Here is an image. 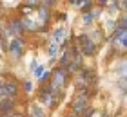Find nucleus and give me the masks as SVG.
I'll use <instances>...</instances> for the list:
<instances>
[{
	"label": "nucleus",
	"mask_w": 127,
	"mask_h": 117,
	"mask_svg": "<svg viewBox=\"0 0 127 117\" xmlns=\"http://www.w3.org/2000/svg\"><path fill=\"white\" fill-rule=\"evenodd\" d=\"M67 117H74V115H67Z\"/></svg>",
	"instance_id": "obj_10"
},
{
	"label": "nucleus",
	"mask_w": 127,
	"mask_h": 117,
	"mask_svg": "<svg viewBox=\"0 0 127 117\" xmlns=\"http://www.w3.org/2000/svg\"><path fill=\"white\" fill-rule=\"evenodd\" d=\"M84 22L85 23H91V22H93V15H84Z\"/></svg>",
	"instance_id": "obj_9"
},
{
	"label": "nucleus",
	"mask_w": 127,
	"mask_h": 117,
	"mask_svg": "<svg viewBox=\"0 0 127 117\" xmlns=\"http://www.w3.org/2000/svg\"><path fill=\"white\" fill-rule=\"evenodd\" d=\"M31 117H44L42 108H38L36 104H33V106H31Z\"/></svg>",
	"instance_id": "obj_7"
},
{
	"label": "nucleus",
	"mask_w": 127,
	"mask_h": 117,
	"mask_svg": "<svg viewBox=\"0 0 127 117\" xmlns=\"http://www.w3.org/2000/svg\"><path fill=\"white\" fill-rule=\"evenodd\" d=\"M9 50H11V54H13L15 58H20L22 52H24V43H22L20 40H13L11 45H9Z\"/></svg>",
	"instance_id": "obj_3"
},
{
	"label": "nucleus",
	"mask_w": 127,
	"mask_h": 117,
	"mask_svg": "<svg viewBox=\"0 0 127 117\" xmlns=\"http://www.w3.org/2000/svg\"><path fill=\"white\" fill-rule=\"evenodd\" d=\"M74 112L76 114H80L82 110H85V106H87V97H85V94L82 92V94H78L76 96V99H74Z\"/></svg>",
	"instance_id": "obj_2"
},
{
	"label": "nucleus",
	"mask_w": 127,
	"mask_h": 117,
	"mask_svg": "<svg viewBox=\"0 0 127 117\" xmlns=\"http://www.w3.org/2000/svg\"><path fill=\"white\" fill-rule=\"evenodd\" d=\"M65 72L64 70H58V72L55 74V79H53V86H62L64 81H65V76H64Z\"/></svg>",
	"instance_id": "obj_6"
},
{
	"label": "nucleus",
	"mask_w": 127,
	"mask_h": 117,
	"mask_svg": "<svg viewBox=\"0 0 127 117\" xmlns=\"http://www.w3.org/2000/svg\"><path fill=\"white\" fill-rule=\"evenodd\" d=\"M31 88H33L31 81H26V83H24V90H26V92H31Z\"/></svg>",
	"instance_id": "obj_8"
},
{
	"label": "nucleus",
	"mask_w": 127,
	"mask_h": 117,
	"mask_svg": "<svg viewBox=\"0 0 127 117\" xmlns=\"http://www.w3.org/2000/svg\"><path fill=\"white\" fill-rule=\"evenodd\" d=\"M13 108H15V101L11 97L0 101V117H9V114L13 112Z\"/></svg>",
	"instance_id": "obj_1"
},
{
	"label": "nucleus",
	"mask_w": 127,
	"mask_h": 117,
	"mask_svg": "<svg viewBox=\"0 0 127 117\" xmlns=\"http://www.w3.org/2000/svg\"><path fill=\"white\" fill-rule=\"evenodd\" d=\"M2 88H4V94L9 96V97H13V96L18 94V85H16V83H5Z\"/></svg>",
	"instance_id": "obj_5"
},
{
	"label": "nucleus",
	"mask_w": 127,
	"mask_h": 117,
	"mask_svg": "<svg viewBox=\"0 0 127 117\" xmlns=\"http://www.w3.org/2000/svg\"><path fill=\"white\" fill-rule=\"evenodd\" d=\"M80 42H82V50L85 52V54H95V43H91L89 42V38L87 36H82L80 38Z\"/></svg>",
	"instance_id": "obj_4"
}]
</instances>
